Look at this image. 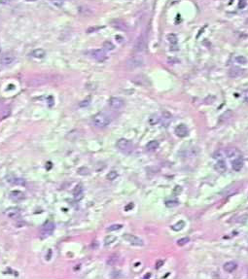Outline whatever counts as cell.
Returning <instances> with one entry per match:
<instances>
[{
  "instance_id": "4fadbf2b",
  "label": "cell",
  "mask_w": 248,
  "mask_h": 279,
  "mask_svg": "<svg viewBox=\"0 0 248 279\" xmlns=\"http://www.w3.org/2000/svg\"><path fill=\"white\" fill-rule=\"evenodd\" d=\"M225 151H226V157H228V158H235V159H237V158H240V156H241L240 151L237 148H229Z\"/></svg>"
},
{
  "instance_id": "277c9868",
  "label": "cell",
  "mask_w": 248,
  "mask_h": 279,
  "mask_svg": "<svg viewBox=\"0 0 248 279\" xmlns=\"http://www.w3.org/2000/svg\"><path fill=\"white\" fill-rule=\"evenodd\" d=\"M55 230V224L49 221V222L45 223L43 226H42V228L40 230V236L41 238H47L49 237V236L54 233Z\"/></svg>"
},
{
  "instance_id": "52a82bcc",
  "label": "cell",
  "mask_w": 248,
  "mask_h": 279,
  "mask_svg": "<svg viewBox=\"0 0 248 279\" xmlns=\"http://www.w3.org/2000/svg\"><path fill=\"white\" fill-rule=\"evenodd\" d=\"M117 147L119 148V150L126 152V153H129L133 151V144L128 139L125 138H121L117 141Z\"/></svg>"
},
{
  "instance_id": "3957f363",
  "label": "cell",
  "mask_w": 248,
  "mask_h": 279,
  "mask_svg": "<svg viewBox=\"0 0 248 279\" xmlns=\"http://www.w3.org/2000/svg\"><path fill=\"white\" fill-rule=\"evenodd\" d=\"M146 47H147V35L146 33H142L135 42L133 51L134 53L140 54V53H142L146 49Z\"/></svg>"
},
{
  "instance_id": "44dd1931",
  "label": "cell",
  "mask_w": 248,
  "mask_h": 279,
  "mask_svg": "<svg viewBox=\"0 0 248 279\" xmlns=\"http://www.w3.org/2000/svg\"><path fill=\"white\" fill-rule=\"evenodd\" d=\"M73 196L76 199H81L83 197V188L81 185L76 186V188L73 191Z\"/></svg>"
},
{
  "instance_id": "5bb4252c",
  "label": "cell",
  "mask_w": 248,
  "mask_h": 279,
  "mask_svg": "<svg viewBox=\"0 0 248 279\" xmlns=\"http://www.w3.org/2000/svg\"><path fill=\"white\" fill-rule=\"evenodd\" d=\"M233 116H234V113H233L232 110H227L226 112H224L222 115L220 116L219 123H225V122H227V121H229L231 118H233Z\"/></svg>"
},
{
  "instance_id": "e575fe53",
  "label": "cell",
  "mask_w": 248,
  "mask_h": 279,
  "mask_svg": "<svg viewBox=\"0 0 248 279\" xmlns=\"http://www.w3.org/2000/svg\"><path fill=\"white\" fill-rule=\"evenodd\" d=\"M166 205L167 207H174L178 205V201H168L166 202Z\"/></svg>"
},
{
  "instance_id": "836d02e7",
  "label": "cell",
  "mask_w": 248,
  "mask_h": 279,
  "mask_svg": "<svg viewBox=\"0 0 248 279\" xmlns=\"http://www.w3.org/2000/svg\"><path fill=\"white\" fill-rule=\"evenodd\" d=\"M51 1L57 7H61L63 3H64V0H51Z\"/></svg>"
},
{
  "instance_id": "f35d334b",
  "label": "cell",
  "mask_w": 248,
  "mask_h": 279,
  "mask_svg": "<svg viewBox=\"0 0 248 279\" xmlns=\"http://www.w3.org/2000/svg\"><path fill=\"white\" fill-rule=\"evenodd\" d=\"M162 264H163V262H162V261H159V262H158V263H157V265H156V266H157V268L161 267Z\"/></svg>"
},
{
  "instance_id": "4316f807",
  "label": "cell",
  "mask_w": 248,
  "mask_h": 279,
  "mask_svg": "<svg viewBox=\"0 0 248 279\" xmlns=\"http://www.w3.org/2000/svg\"><path fill=\"white\" fill-rule=\"evenodd\" d=\"M166 39H167V41L170 42V43H171V44H176V43H177V36H176L175 34H173V33L168 34V35L166 36Z\"/></svg>"
},
{
  "instance_id": "484cf974",
  "label": "cell",
  "mask_w": 248,
  "mask_h": 279,
  "mask_svg": "<svg viewBox=\"0 0 248 279\" xmlns=\"http://www.w3.org/2000/svg\"><path fill=\"white\" fill-rule=\"evenodd\" d=\"M235 60L236 63H239V64H246L247 63L246 57L243 56H235Z\"/></svg>"
},
{
  "instance_id": "8992f818",
  "label": "cell",
  "mask_w": 248,
  "mask_h": 279,
  "mask_svg": "<svg viewBox=\"0 0 248 279\" xmlns=\"http://www.w3.org/2000/svg\"><path fill=\"white\" fill-rule=\"evenodd\" d=\"M123 238L131 245H134V246H143L144 245L143 240H142L140 237H138V236L134 235V234H126L123 235Z\"/></svg>"
},
{
  "instance_id": "2e32d148",
  "label": "cell",
  "mask_w": 248,
  "mask_h": 279,
  "mask_svg": "<svg viewBox=\"0 0 248 279\" xmlns=\"http://www.w3.org/2000/svg\"><path fill=\"white\" fill-rule=\"evenodd\" d=\"M232 167H233L234 170L239 171V170H241V168L243 167V161H242V160L240 159V158H237V159H235L233 161V164H232Z\"/></svg>"
},
{
  "instance_id": "d6a6232c",
  "label": "cell",
  "mask_w": 248,
  "mask_h": 279,
  "mask_svg": "<svg viewBox=\"0 0 248 279\" xmlns=\"http://www.w3.org/2000/svg\"><path fill=\"white\" fill-rule=\"evenodd\" d=\"M189 241H190L189 237H184V238H181V239L177 240V245H179V246H183V245L187 244Z\"/></svg>"
},
{
  "instance_id": "7a4b0ae2",
  "label": "cell",
  "mask_w": 248,
  "mask_h": 279,
  "mask_svg": "<svg viewBox=\"0 0 248 279\" xmlns=\"http://www.w3.org/2000/svg\"><path fill=\"white\" fill-rule=\"evenodd\" d=\"M144 60L141 56H131L126 61V66L129 70H133L136 68L143 66Z\"/></svg>"
},
{
  "instance_id": "d590c367",
  "label": "cell",
  "mask_w": 248,
  "mask_h": 279,
  "mask_svg": "<svg viewBox=\"0 0 248 279\" xmlns=\"http://www.w3.org/2000/svg\"><path fill=\"white\" fill-rule=\"evenodd\" d=\"M214 100H215V96H207L206 98H205L204 102L206 103V104H212V103L214 102Z\"/></svg>"
},
{
  "instance_id": "b9f144b4",
  "label": "cell",
  "mask_w": 248,
  "mask_h": 279,
  "mask_svg": "<svg viewBox=\"0 0 248 279\" xmlns=\"http://www.w3.org/2000/svg\"><path fill=\"white\" fill-rule=\"evenodd\" d=\"M150 276H151L150 274H147V275H145V276H144V278H149Z\"/></svg>"
},
{
  "instance_id": "cb8c5ba5",
  "label": "cell",
  "mask_w": 248,
  "mask_h": 279,
  "mask_svg": "<svg viewBox=\"0 0 248 279\" xmlns=\"http://www.w3.org/2000/svg\"><path fill=\"white\" fill-rule=\"evenodd\" d=\"M160 122H161V117H160L159 115H157V114L152 115L151 117L149 118V124L151 125H155L157 124H159Z\"/></svg>"
},
{
  "instance_id": "ba28073f",
  "label": "cell",
  "mask_w": 248,
  "mask_h": 279,
  "mask_svg": "<svg viewBox=\"0 0 248 279\" xmlns=\"http://www.w3.org/2000/svg\"><path fill=\"white\" fill-rule=\"evenodd\" d=\"M108 104L113 110H120L125 106V101L120 97H111L108 100Z\"/></svg>"
},
{
  "instance_id": "60d3db41",
  "label": "cell",
  "mask_w": 248,
  "mask_h": 279,
  "mask_svg": "<svg viewBox=\"0 0 248 279\" xmlns=\"http://www.w3.org/2000/svg\"><path fill=\"white\" fill-rule=\"evenodd\" d=\"M244 99H245V101H247V102H248V91H247V92H246V93H245Z\"/></svg>"
},
{
  "instance_id": "ac0fdd59",
  "label": "cell",
  "mask_w": 248,
  "mask_h": 279,
  "mask_svg": "<svg viewBox=\"0 0 248 279\" xmlns=\"http://www.w3.org/2000/svg\"><path fill=\"white\" fill-rule=\"evenodd\" d=\"M236 267H237L236 263H235V262H228V263H226V264L224 265V270L227 271V272H233L234 270H236Z\"/></svg>"
},
{
  "instance_id": "83f0119b",
  "label": "cell",
  "mask_w": 248,
  "mask_h": 279,
  "mask_svg": "<svg viewBox=\"0 0 248 279\" xmlns=\"http://www.w3.org/2000/svg\"><path fill=\"white\" fill-rule=\"evenodd\" d=\"M116 240V237L115 236H113V235H108V236H106L105 237V239H104V244L105 245H109V244H111L112 242H114Z\"/></svg>"
},
{
  "instance_id": "74e56055",
  "label": "cell",
  "mask_w": 248,
  "mask_h": 279,
  "mask_svg": "<svg viewBox=\"0 0 248 279\" xmlns=\"http://www.w3.org/2000/svg\"><path fill=\"white\" fill-rule=\"evenodd\" d=\"M114 257H115V255H114V256H111V257L109 258V259H108V264H111V265H112V264H114V263H115L116 261H117L118 258L116 259V258H114Z\"/></svg>"
},
{
  "instance_id": "8fae6325",
  "label": "cell",
  "mask_w": 248,
  "mask_h": 279,
  "mask_svg": "<svg viewBox=\"0 0 248 279\" xmlns=\"http://www.w3.org/2000/svg\"><path fill=\"white\" fill-rule=\"evenodd\" d=\"M174 131H175L176 135L179 136V137H185V136H187L189 134V129L187 128V125H183V124L177 125Z\"/></svg>"
},
{
  "instance_id": "9a60e30c",
  "label": "cell",
  "mask_w": 248,
  "mask_h": 279,
  "mask_svg": "<svg viewBox=\"0 0 248 279\" xmlns=\"http://www.w3.org/2000/svg\"><path fill=\"white\" fill-rule=\"evenodd\" d=\"M214 168H215L216 171H218L220 173H224L227 170V165H226V162L224 161L221 160V161H218L217 162H216Z\"/></svg>"
},
{
  "instance_id": "5b68a950",
  "label": "cell",
  "mask_w": 248,
  "mask_h": 279,
  "mask_svg": "<svg viewBox=\"0 0 248 279\" xmlns=\"http://www.w3.org/2000/svg\"><path fill=\"white\" fill-rule=\"evenodd\" d=\"M89 56L97 61L102 62L107 59V55L103 49H94L89 51Z\"/></svg>"
},
{
  "instance_id": "f546056e",
  "label": "cell",
  "mask_w": 248,
  "mask_h": 279,
  "mask_svg": "<svg viewBox=\"0 0 248 279\" xmlns=\"http://www.w3.org/2000/svg\"><path fill=\"white\" fill-rule=\"evenodd\" d=\"M226 157V151L225 150H219L213 155V158L218 159V158H225Z\"/></svg>"
},
{
  "instance_id": "4dcf8cb0",
  "label": "cell",
  "mask_w": 248,
  "mask_h": 279,
  "mask_svg": "<svg viewBox=\"0 0 248 279\" xmlns=\"http://www.w3.org/2000/svg\"><path fill=\"white\" fill-rule=\"evenodd\" d=\"M123 226L121 225V224H115V225H112V226H110L109 228H107V230L108 231H113V230H120L121 228H122Z\"/></svg>"
},
{
  "instance_id": "1f68e13d",
  "label": "cell",
  "mask_w": 248,
  "mask_h": 279,
  "mask_svg": "<svg viewBox=\"0 0 248 279\" xmlns=\"http://www.w3.org/2000/svg\"><path fill=\"white\" fill-rule=\"evenodd\" d=\"M117 177H118V173L116 172V171H111V172H109V174L107 175L108 180H111V181L115 180V179L117 178Z\"/></svg>"
},
{
  "instance_id": "f6af8a7d",
  "label": "cell",
  "mask_w": 248,
  "mask_h": 279,
  "mask_svg": "<svg viewBox=\"0 0 248 279\" xmlns=\"http://www.w3.org/2000/svg\"><path fill=\"white\" fill-rule=\"evenodd\" d=\"M246 24H248V19H247V20H246Z\"/></svg>"
},
{
  "instance_id": "f1b7e54d",
  "label": "cell",
  "mask_w": 248,
  "mask_h": 279,
  "mask_svg": "<svg viewBox=\"0 0 248 279\" xmlns=\"http://www.w3.org/2000/svg\"><path fill=\"white\" fill-rule=\"evenodd\" d=\"M103 48L105 49V50H114V45L112 44V42H110V41H105L104 43H103Z\"/></svg>"
},
{
  "instance_id": "9c48e42d",
  "label": "cell",
  "mask_w": 248,
  "mask_h": 279,
  "mask_svg": "<svg viewBox=\"0 0 248 279\" xmlns=\"http://www.w3.org/2000/svg\"><path fill=\"white\" fill-rule=\"evenodd\" d=\"M16 57L12 53H5L0 56V63L2 65H10L15 61Z\"/></svg>"
},
{
  "instance_id": "bcb514c9",
  "label": "cell",
  "mask_w": 248,
  "mask_h": 279,
  "mask_svg": "<svg viewBox=\"0 0 248 279\" xmlns=\"http://www.w3.org/2000/svg\"><path fill=\"white\" fill-rule=\"evenodd\" d=\"M247 276H248V272H247Z\"/></svg>"
},
{
  "instance_id": "d6986e66",
  "label": "cell",
  "mask_w": 248,
  "mask_h": 279,
  "mask_svg": "<svg viewBox=\"0 0 248 279\" xmlns=\"http://www.w3.org/2000/svg\"><path fill=\"white\" fill-rule=\"evenodd\" d=\"M10 197H11V198L13 199V201H20L24 197V194L20 191H14V192H12L11 194H10Z\"/></svg>"
},
{
  "instance_id": "ffe728a7",
  "label": "cell",
  "mask_w": 248,
  "mask_h": 279,
  "mask_svg": "<svg viewBox=\"0 0 248 279\" xmlns=\"http://www.w3.org/2000/svg\"><path fill=\"white\" fill-rule=\"evenodd\" d=\"M112 25L115 28H117L119 30H128V26H126V24L120 20H115V22H113Z\"/></svg>"
},
{
  "instance_id": "7c38bea8",
  "label": "cell",
  "mask_w": 248,
  "mask_h": 279,
  "mask_svg": "<svg viewBox=\"0 0 248 279\" xmlns=\"http://www.w3.org/2000/svg\"><path fill=\"white\" fill-rule=\"evenodd\" d=\"M244 74V70L239 67H233L229 70V76L231 78H239Z\"/></svg>"
},
{
  "instance_id": "6da1fadb",
  "label": "cell",
  "mask_w": 248,
  "mask_h": 279,
  "mask_svg": "<svg viewBox=\"0 0 248 279\" xmlns=\"http://www.w3.org/2000/svg\"><path fill=\"white\" fill-rule=\"evenodd\" d=\"M92 123L96 128L103 129L109 125V124L111 123V119L105 113H97L93 117Z\"/></svg>"
},
{
  "instance_id": "d4e9b609",
  "label": "cell",
  "mask_w": 248,
  "mask_h": 279,
  "mask_svg": "<svg viewBox=\"0 0 248 279\" xmlns=\"http://www.w3.org/2000/svg\"><path fill=\"white\" fill-rule=\"evenodd\" d=\"M184 227H185V223H184L183 221H180V222H178L175 225H173L171 227V229L173 230H175V231H179V230H181Z\"/></svg>"
},
{
  "instance_id": "ee69618b",
  "label": "cell",
  "mask_w": 248,
  "mask_h": 279,
  "mask_svg": "<svg viewBox=\"0 0 248 279\" xmlns=\"http://www.w3.org/2000/svg\"><path fill=\"white\" fill-rule=\"evenodd\" d=\"M0 54H1V46H0Z\"/></svg>"
},
{
  "instance_id": "30bf717a",
  "label": "cell",
  "mask_w": 248,
  "mask_h": 279,
  "mask_svg": "<svg viewBox=\"0 0 248 279\" xmlns=\"http://www.w3.org/2000/svg\"><path fill=\"white\" fill-rule=\"evenodd\" d=\"M5 215L10 219H17L20 215V210L18 207H9L5 211Z\"/></svg>"
},
{
  "instance_id": "7402d4cb",
  "label": "cell",
  "mask_w": 248,
  "mask_h": 279,
  "mask_svg": "<svg viewBox=\"0 0 248 279\" xmlns=\"http://www.w3.org/2000/svg\"><path fill=\"white\" fill-rule=\"evenodd\" d=\"M78 11H79V13H80L81 15H83V16H91L92 14H93V10L91 9V8H89V7H87V6H80L78 8Z\"/></svg>"
},
{
  "instance_id": "ab89813d",
  "label": "cell",
  "mask_w": 248,
  "mask_h": 279,
  "mask_svg": "<svg viewBox=\"0 0 248 279\" xmlns=\"http://www.w3.org/2000/svg\"><path fill=\"white\" fill-rule=\"evenodd\" d=\"M10 1H11V0H0V4H7Z\"/></svg>"
},
{
  "instance_id": "e0dca14e",
  "label": "cell",
  "mask_w": 248,
  "mask_h": 279,
  "mask_svg": "<svg viewBox=\"0 0 248 279\" xmlns=\"http://www.w3.org/2000/svg\"><path fill=\"white\" fill-rule=\"evenodd\" d=\"M159 148V142L157 140H152L148 142V144L146 145V150L148 152H154Z\"/></svg>"
},
{
  "instance_id": "7bdbcfd3",
  "label": "cell",
  "mask_w": 248,
  "mask_h": 279,
  "mask_svg": "<svg viewBox=\"0 0 248 279\" xmlns=\"http://www.w3.org/2000/svg\"><path fill=\"white\" fill-rule=\"evenodd\" d=\"M26 1H36V0H26Z\"/></svg>"
},
{
  "instance_id": "603a6c76",
  "label": "cell",
  "mask_w": 248,
  "mask_h": 279,
  "mask_svg": "<svg viewBox=\"0 0 248 279\" xmlns=\"http://www.w3.org/2000/svg\"><path fill=\"white\" fill-rule=\"evenodd\" d=\"M31 55L35 59H42V57H44L46 56V52L43 49H35Z\"/></svg>"
},
{
  "instance_id": "8d00e7d4",
  "label": "cell",
  "mask_w": 248,
  "mask_h": 279,
  "mask_svg": "<svg viewBox=\"0 0 248 279\" xmlns=\"http://www.w3.org/2000/svg\"><path fill=\"white\" fill-rule=\"evenodd\" d=\"M181 191H182L181 187L176 186V187H175V189H174V191H173V194H179L181 193Z\"/></svg>"
}]
</instances>
